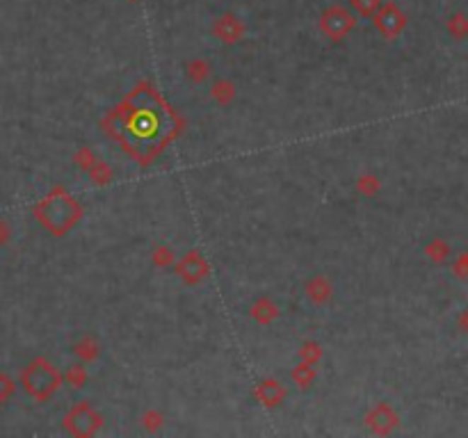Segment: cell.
I'll use <instances>...</instances> for the list:
<instances>
[{"label": "cell", "mask_w": 468, "mask_h": 438, "mask_svg": "<svg viewBox=\"0 0 468 438\" xmlns=\"http://www.w3.org/2000/svg\"><path fill=\"white\" fill-rule=\"evenodd\" d=\"M354 25H357V16L341 5L327 7L320 16V33L324 37H329L331 42H341L343 37H348L354 30Z\"/></svg>", "instance_id": "obj_1"}, {"label": "cell", "mask_w": 468, "mask_h": 438, "mask_svg": "<svg viewBox=\"0 0 468 438\" xmlns=\"http://www.w3.org/2000/svg\"><path fill=\"white\" fill-rule=\"evenodd\" d=\"M64 427H67V432L76 436H94L96 432H101V427H103V415H101L89 402H80L67 413Z\"/></svg>", "instance_id": "obj_2"}, {"label": "cell", "mask_w": 468, "mask_h": 438, "mask_svg": "<svg viewBox=\"0 0 468 438\" xmlns=\"http://www.w3.org/2000/svg\"><path fill=\"white\" fill-rule=\"evenodd\" d=\"M174 267H176L178 279L186 285H197L210 274L208 260L203 258V253L199 249H190L188 253H183Z\"/></svg>", "instance_id": "obj_3"}, {"label": "cell", "mask_w": 468, "mask_h": 438, "mask_svg": "<svg viewBox=\"0 0 468 438\" xmlns=\"http://www.w3.org/2000/svg\"><path fill=\"white\" fill-rule=\"evenodd\" d=\"M372 21H375V28H377V33H382L386 39H395V37H400L404 33L406 21H409V18H406V14L398 5L386 3L377 9V12H375Z\"/></svg>", "instance_id": "obj_4"}, {"label": "cell", "mask_w": 468, "mask_h": 438, "mask_svg": "<svg viewBox=\"0 0 468 438\" xmlns=\"http://www.w3.org/2000/svg\"><path fill=\"white\" fill-rule=\"evenodd\" d=\"M30 374H33V379L28 381V391L37 395L39 400H46V397L53 395L59 386V374L55 372L53 365H48L46 361H37L33 368H30Z\"/></svg>", "instance_id": "obj_5"}, {"label": "cell", "mask_w": 468, "mask_h": 438, "mask_svg": "<svg viewBox=\"0 0 468 438\" xmlns=\"http://www.w3.org/2000/svg\"><path fill=\"white\" fill-rule=\"evenodd\" d=\"M398 425H400V413L395 411L389 402H379L375 409L368 411V415H365V427H368L372 434H379V436L391 434Z\"/></svg>", "instance_id": "obj_6"}, {"label": "cell", "mask_w": 468, "mask_h": 438, "mask_svg": "<svg viewBox=\"0 0 468 438\" xmlns=\"http://www.w3.org/2000/svg\"><path fill=\"white\" fill-rule=\"evenodd\" d=\"M212 35H215L222 44H238L242 35H245V25H242V21L236 16V14H222L215 25H212Z\"/></svg>", "instance_id": "obj_7"}, {"label": "cell", "mask_w": 468, "mask_h": 438, "mask_svg": "<svg viewBox=\"0 0 468 438\" xmlns=\"http://www.w3.org/2000/svg\"><path fill=\"white\" fill-rule=\"evenodd\" d=\"M251 395L256 397V400L263 404V406H279L283 404V400H286V388H283V384L279 379H263L258 381L256 386H253Z\"/></svg>", "instance_id": "obj_8"}, {"label": "cell", "mask_w": 468, "mask_h": 438, "mask_svg": "<svg viewBox=\"0 0 468 438\" xmlns=\"http://www.w3.org/2000/svg\"><path fill=\"white\" fill-rule=\"evenodd\" d=\"M304 292H307V299L315 306H324L331 294H333V288H331V281L327 277H322V274H315L311 277L307 283H304Z\"/></svg>", "instance_id": "obj_9"}, {"label": "cell", "mask_w": 468, "mask_h": 438, "mask_svg": "<svg viewBox=\"0 0 468 438\" xmlns=\"http://www.w3.org/2000/svg\"><path fill=\"white\" fill-rule=\"evenodd\" d=\"M249 315H251V320H256L258 324L266 327V324H272L274 320L279 318V306L270 297H258L256 301L251 304Z\"/></svg>", "instance_id": "obj_10"}, {"label": "cell", "mask_w": 468, "mask_h": 438, "mask_svg": "<svg viewBox=\"0 0 468 438\" xmlns=\"http://www.w3.org/2000/svg\"><path fill=\"white\" fill-rule=\"evenodd\" d=\"M210 96L212 100H215L217 105H229L233 98H236V87H233L231 80H224L219 78L215 85H212L210 89Z\"/></svg>", "instance_id": "obj_11"}, {"label": "cell", "mask_w": 468, "mask_h": 438, "mask_svg": "<svg viewBox=\"0 0 468 438\" xmlns=\"http://www.w3.org/2000/svg\"><path fill=\"white\" fill-rule=\"evenodd\" d=\"M186 74L195 85H201V83H206L208 76H210V64L203 57H195V59H190L188 62Z\"/></svg>", "instance_id": "obj_12"}, {"label": "cell", "mask_w": 468, "mask_h": 438, "mask_svg": "<svg viewBox=\"0 0 468 438\" xmlns=\"http://www.w3.org/2000/svg\"><path fill=\"white\" fill-rule=\"evenodd\" d=\"M315 376H318V368L311 363H304V361H299L297 368L292 370V381L297 384L299 388H311Z\"/></svg>", "instance_id": "obj_13"}, {"label": "cell", "mask_w": 468, "mask_h": 438, "mask_svg": "<svg viewBox=\"0 0 468 438\" xmlns=\"http://www.w3.org/2000/svg\"><path fill=\"white\" fill-rule=\"evenodd\" d=\"M425 253L432 263H445L447 256H450V244H447L445 240H441V238H434L425 247Z\"/></svg>", "instance_id": "obj_14"}, {"label": "cell", "mask_w": 468, "mask_h": 438, "mask_svg": "<svg viewBox=\"0 0 468 438\" xmlns=\"http://www.w3.org/2000/svg\"><path fill=\"white\" fill-rule=\"evenodd\" d=\"M76 354L83 361H96L98 356H101V345L94 338H91V335H85V338L76 345Z\"/></svg>", "instance_id": "obj_15"}, {"label": "cell", "mask_w": 468, "mask_h": 438, "mask_svg": "<svg viewBox=\"0 0 468 438\" xmlns=\"http://www.w3.org/2000/svg\"><path fill=\"white\" fill-rule=\"evenodd\" d=\"M151 258H154L158 267H171V265H176V260H178L176 253L171 251V247H167V244H158L154 253H151Z\"/></svg>", "instance_id": "obj_16"}, {"label": "cell", "mask_w": 468, "mask_h": 438, "mask_svg": "<svg viewBox=\"0 0 468 438\" xmlns=\"http://www.w3.org/2000/svg\"><path fill=\"white\" fill-rule=\"evenodd\" d=\"M357 190L361 192L363 197H375L377 192L382 190V180L375 176V174H363L357 180Z\"/></svg>", "instance_id": "obj_17"}, {"label": "cell", "mask_w": 468, "mask_h": 438, "mask_svg": "<svg viewBox=\"0 0 468 438\" xmlns=\"http://www.w3.org/2000/svg\"><path fill=\"white\" fill-rule=\"evenodd\" d=\"M320 359H322V347H320V342L309 340V342H304V345H302V350H299V361L311 363V365H318Z\"/></svg>", "instance_id": "obj_18"}, {"label": "cell", "mask_w": 468, "mask_h": 438, "mask_svg": "<svg viewBox=\"0 0 468 438\" xmlns=\"http://www.w3.org/2000/svg\"><path fill=\"white\" fill-rule=\"evenodd\" d=\"M447 33L455 39H464L468 35V18L464 14H452L447 18Z\"/></svg>", "instance_id": "obj_19"}, {"label": "cell", "mask_w": 468, "mask_h": 438, "mask_svg": "<svg viewBox=\"0 0 468 438\" xmlns=\"http://www.w3.org/2000/svg\"><path fill=\"white\" fill-rule=\"evenodd\" d=\"M350 5L359 16H375V12L382 7L379 0H350Z\"/></svg>", "instance_id": "obj_20"}, {"label": "cell", "mask_w": 468, "mask_h": 438, "mask_svg": "<svg viewBox=\"0 0 468 438\" xmlns=\"http://www.w3.org/2000/svg\"><path fill=\"white\" fill-rule=\"evenodd\" d=\"M142 425H144L149 432H158L160 427L165 425V415L160 411H147L144 417H142Z\"/></svg>", "instance_id": "obj_21"}, {"label": "cell", "mask_w": 468, "mask_h": 438, "mask_svg": "<svg viewBox=\"0 0 468 438\" xmlns=\"http://www.w3.org/2000/svg\"><path fill=\"white\" fill-rule=\"evenodd\" d=\"M452 272H455L460 279H466V277H468V251L462 253V256L457 258V263L452 265Z\"/></svg>", "instance_id": "obj_22"}, {"label": "cell", "mask_w": 468, "mask_h": 438, "mask_svg": "<svg viewBox=\"0 0 468 438\" xmlns=\"http://www.w3.org/2000/svg\"><path fill=\"white\" fill-rule=\"evenodd\" d=\"M69 381L74 384L76 388H83V384L87 381V372L80 368V365H76V368L69 372Z\"/></svg>", "instance_id": "obj_23"}, {"label": "cell", "mask_w": 468, "mask_h": 438, "mask_svg": "<svg viewBox=\"0 0 468 438\" xmlns=\"http://www.w3.org/2000/svg\"><path fill=\"white\" fill-rule=\"evenodd\" d=\"M457 327H460L464 333H468V309L460 313V318H457Z\"/></svg>", "instance_id": "obj_24"}, {"label": "cell", "mask_w": 468, "mask_h": 438, "mask_svg": "<svg viewBox=\"0 0 468 438\" xmlns=\"http://www.w3.org/2000/svg\"><path fill=\"white\" fill-rule=\"evenodd\" d=\"M130 3H137V0H130Z\"/></svg>", "instance_id": "obj_25"}]
</instances>
